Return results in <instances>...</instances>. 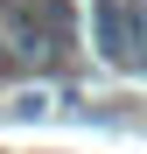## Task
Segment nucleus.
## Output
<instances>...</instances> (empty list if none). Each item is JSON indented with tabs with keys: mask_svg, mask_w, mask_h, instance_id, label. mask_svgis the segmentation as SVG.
<instances>
[{
	"mask_svg": "<svg viewBox=\"0 0 147 154\" xmlns=\"http://www.w3.org/2000/svg\"><path fill=\"white\" fill-rule=\"evenodd\" d=\"M0 42H14V56H28V63H49L63 49L49 14H42V0H0Z\"/></svg>",
	"mask_w": 147,
	"mask_h": 154,
	"instance_id": "nucleus-1",
	"label": "nucleus"
},
{
	"mask_svg": "<svg viewBox=\"0 0 147 154\" xmlns=\"http://www.w3.org/2000/svg\"><path fill=\"white\" fill-rule=\"evenodd\" d=\"M98 49H105L112 63H126V49H140L133 28H126V7H119V0H98ZM133 63H140V56H133Z\"/></svg>",
	"mask_w": 147,
	"mask_h": 154,
	"instance_id": "nucleus-2",
	"label": "nucleus"
},
{
	"mask_svg": "<svg viewBox=\"0 0 147 154\" xmlns=\"http://www.w3.org/2000/svg\"><path fill=\"white\" fill-rule=\"evenodd\" d=\"M14 112H21V119H42V112H49V98H42V91H21V98H14Z\"/></svg>",
	"mask_w": 147,
	"mask_h": 154,
	"instance_id": "nucleus-3",
	"label": "nucleus"
},
{
	"mask_svg": "<svg viewBox=\"0 0 147 154\" xmlns=\"http://www.w3.org/2000/svg\"><path fill=\"white\" fill-rule=\"evenodd\" d=\"M0 49H7V42H0Z\"/></svg>",
	"mask_w": 147,
	"mask_h": 154,
	"instance_id": "nucleus-4",
	"label": "nucleus"
}]
</instances>
